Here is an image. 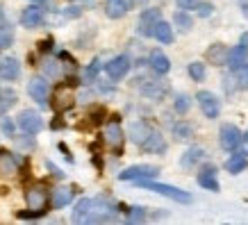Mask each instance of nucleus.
Masks as SVG:
<instances>
[{
    "label": "nucleus",
    "instance_id": "nucleus-1",
    "mask_svg": "<svg viewBox=\"0 0 248 225\" xmlns=\"http://www.w3.org/2000/svg\"><path fill=\"white\" fill-rule=\"evenodd\" d=\"M25 203H28V211H21V218H37L44 216L48 211V203H50V194L44 184H32L25 191Z\"/></svg>",
    "mask_w": 248,
    "mask_h": 225
},
{
    "label": "nucleus",
    "instance_id": "nucleus-2",
    "mask_svg": "<svg viewBox=\"0 0 248 225\" xmlns=\"http://www.w3.org/2000/svg\"><path fill=\"white\" fill-rule=\"evenodd\" d=\"M141 187L151 189V191H157V194L166 195V198H173L175 203H191V195L187 191H182L178 187H171V184H162V182H148V180H137Z\"/></svg>",
    "mask_w": 248,
    "mask_h": 225
},
{
    "label": "nucleus",
    "instance_id": "nucleus-3",
    "mask_svg": "<svg viewBox=\"0 0 248 225\" xmlns=\"http://www.w3.org/2000/svg\"><path fill=\"white\" fill-rule=\"evenodd\" d=\"M76 103V91L73 84H60L53 93V109L55 112H66Z\"/></svg>",
    "mask_w": 248,
    "mask_h": 225
},
{
    "label": "nucleus",
    "instance_id": "nucleus-4",
    "mask_svg": "<svg viewBox=\"0 0 248 225\" xmlns=\"http://www.w3.org/2000/svg\"><path fill=\"white\" fill-rule=\"evenodd\" d=\"M132 66V61H130L128 55H119V57H114L109 64H105V71L109 75V80H121V77H125Z\"/></svg>",
    "mask_w": 248,
    "mask_h": 225
},
{
    "label": "nucleus",
    "instance_id": "nucleus-5",
    "mask_svg": "<svg viewBox=\"0 0 248 225\" xmlns=\"http://www.w3.org/2000/svg\"><path fill=\"white\" fill-rule=\"evenodd\" d=\"M157 168L148 164H139V166H130L123 173H119V180H148V178H155L157 175Z\"/></svg>",
    "mask_w": 248,
    "mask_h": 225
},
{
    "label": "nucleus",
    "instance_id": "nucleus-6",
    "mask_svg": "<svg viewBox=\"0 0 248 225\" xmlns=\"http://www.w3.org/2000/svg\"><path fill=\"white\" fill-rule=\"evenodd\" d=\"M18 128H21L23 132H28V135H37L39 130L44 128V120H41V116H39L37 112L25 109V112H21V116H18Z\"/></svg>",
    "mask_w": 248,
    "mask_h": 225
},
{
    "label": "nucleus",
    "instance_id": "nucleus-7",
    "mask_svg": "<svg viewBox=\"0 0 248 225\" xmlns=\"http://www.w3.org/2000/svg\"><path fill=\"white\" fill-rule=\"evenodd\" d=\"M196 100H198V105H201V109H203V114L207 116V119H217L218 116V100L214 93H210V91H198L196 93Z\"/></svg>",
    "mask_w": 248,
    "mask_h": 225
},
{
    "label": "nucleus",
    "instance_id": "nucleus-8",
    "mask_svg": "<svg viewBox=\"0 0 248 225\" xmlns=\"http://www.w3.org/2000/svg\"><path fill=\"white\" fill-rule=\"evenodd\" d=\"M28 93L32 96V100H37L41 107L48 105V82L44 77H32L28 84Z\"/></svg>",
    "mask_w": 248,
    "mask_h": 225
},
{
    "label": "nucleus",
    "instance_id": "nucleus-9",
    "mask_svg": "<svg viewBox=\"0 0 248 225\" xmlns=\"http://www.w3.org/2000/svg\"><path fill=\"white\" fill-rule=\"evenodd\" d=\"M105 141L109 143L116 152H121V148H123V130H121L119 120H109L105 125Z\"/></svg>",
    "mask_w": 248,
    "mask_h": 225
},
{
    "label": "nucleus",
    "instance_id": "nucleus-10",
    "mask_svg": "<svg viewBox=\"0 0 248 225\" xmlns=\"http://www.w3.org/2000/svg\"><path fill=\"white\" fill-rule=\"evenodd\" d=\"M21 23L25 25V28H39L41 23H44V9H41V5H30V7L23 9L21 14Z\"/></svg>",
    "mask_w": 248,
    "mask_h": 225
},
{
    "label": "nucleus",
    "instance_id": "nucleus-11",
    "mask_svg": "<svg viewBox=\"0 0 248 225\" xmlns=\"http://www.w3.org/2000/svg\"><path fill=\"white\" fill-rule=\"evenodd\" d=\"M241 141V130L237 125H223L221 128V146L226 150H234Z\"/></svg>",
    "mask_w": 248,
    "mask_h": 225
},
{
    "label": "nucleus",
    "instance_id": "nucleus-12",
    "mask_svg": "<svg viewBox=\"0 0 248 225\" xmlns=\"http://www.w3.org/2000/svg\"><path fill=\"white\" fill-rule=\"evenodd\" d=\"M248 61V45L246 44H241L237 45V48H232V50H228V57H226V64L232 71H237L239 66H244Z\"/></svg>",
    "mask_w": 248,
    "mask_h": 225
},
{
    "label": "nucleus",
    "instance_id": "nucleus-13",
    "mask_svg": "<svg viewBox=\"0 0 248 225\" xmlns=\"http://www.w3.org/2000/svg\"><path fill=\"white\" fill-rule=\"evenodd\" d=\"M159 21V9H146L139 18V32L143 37H153V28Z\"/></svg>",
    "mask_w": 248,
    "mask_h": 225
},
{
    "label": "nucleus",
    "instance_id": "nucleus-14",
    "mask_svg": "<svg viewBox=\"0 0 248 225\" xmlns=\"http://www.w3.org/2000/svg\"><path fill=\"white\" fill-rule=\"evenodd\" d=\"M21 75V64L14 60V57H5V60H0V77L2 80H16Z\"/></svg>",
    "mask_w": 248,
    "mask_h": 225
},
{
    "label": "nucleus",
    "instance_id": "nucleus-15",
    "mask_svg": "<svg viewBox=\"0 0 248 225\" xmlns=\"http://www.w3.org/2000/svg\"><path fill=\"white\" fill-rule=\"evenodd\" d=\"M198 184L207 191H218V180H217V168L214 166H205L203 171L198 173Z\"/></svg>",
    "mask_w": 248,
    "mask_h": 225
},
{
    "label": "nucleus",
    "instance_id": "nucleus-16",
    "mask_svg": "<svg viewBox=\"0 0 248 225\" xmlns=\"http://www.w3.org/2000/svg\"><path fill=\"white\" fill-rule=\"evenodd\" d=\"M141 148L148 150V152H164V150H166V141H164V136L159 135V132L151 130V132H148V136L143 139Z\"/></svg>",
    "mask_w": 248,
    "mask_h": 225
},
{
    "label": "nucleus",
    "instance_id": "nucleus-17",
    "mask_svg": "<svg viewBox=\"0 0 248 225\" xmlns=\"http://www.w3.org/2000/svg\"><path fill=\"white\" fill-rule=\"evenodd\" d=\"M16 171H18V162H16V157L12 155V152L0 150V175H2V178H12V175H16Z\"/></svg>",
    "mask_w": 248,
    "mask_h": 225
},
{
    "label": "nucleus",
    "instance_id": "nucleus-18",
    "mask_svg": "<svg viewBox=\"0 0 248 225\" xmlns=\"http://www.w3.org/2000/svg\"><path fill=\"white\" fill-rule=\"evenodd\" d=\"M107 16L109 18H121L132 9V0H107Z\"/></svg>",
    "mask_w": 248,
    "mask_h": 225
},
{
    "label": "nucleus",
    "instance_id": "nucleus-19",
    "mask_svg": "<svg viewBox=\"0 0 248 225\" xmlns=\"http://www.w3.org/2000/svg\"><path fill=\"white\" fill-rule=\"evenodd\" d=\"M148 64H151V68L159 75L169 73V68H171V61H169V57H166L162 50H153L151 57H148Z\"/></svg>",
    "mask_w": 248,
    "mask_h": 225
},
{
    "label": "nucleus",
    "instance_id": "nucleus-20",
    "mask_svg": "<svg viewBox=\"0 0 248 225\" xmlns=\"http://www.w3.org/2000/svg\"><path fill=\"white\" fill-rule=\"evenodd\" d=\"M226 57H228V48L223 44L210 45V50H207V60H210V64H214V66H223V64H226Z\"/></svg>",
    "mask_w": 248,
    "mask_h": 225
},
{
    "label": "nucleus",
    "instance_id": "nucleus-21",
    "mask_svg": "<svg viewBox=\"0 0 248 225\" xmlns=\"http://www.w3.org/2000/svg\"><path fill=\"white\" fill-rule=\"evenodd\" d=\"M153 37L159 39L162 44H173V30H171V25L159 18V21L155 23V28H153Z\"/></svg>",
    "mask_w": 248,
    "mask_h": 225
},
{
    "label": "nucleus",
    "instance_id": "nucleus-22",
    "mask_svg": "<svg viewBox=\"0 0 248 225\" xmlns=\"http://www.w3.org/2000/svg\"><path fill=\"white\" fill-rule=\"evenodd\" d=\"M148 132H151V128H148V125H146L143 120H137V123H132V128H130V139L141 146L143 139L148 136Z\"/></svg>",
    "mask_w": 248,
    "mask_h": 225
},
{
    "label": "nucleus",
    "instance_id": "nucleus-23",
    "mask_svg": "<svg viewBox=\"0 0 248 225\" xmlns=\"http://www.w3.org/2000/svg\"><path fill=\"white\" fill-rule=\"evenodd\" d=\"M91 205H93L91 198H82V200L76 205V210H73V223H82L84 218H87V214L91 211Z\"/></svg>",
    "mask_w": 248,
    "mask_h": 225
},
{
    "label": "nucleus",
    "instance_id": "nucleus-24",
    "mask_svg": "<svg viewBox=\"0 0 248 225\" xmlns=\"http://www.w3.org/2000/svg\"><path fill=\"white\" fill-rule=\"evenodd\" d=\"M71 200H73V191H71V189H57V191L53 194V207L55 210L66 207Z\"/></svg>",
    "mask_w": 248,
    "mask_h": 225
},
{
    "label": "nucleus",
    "instance_id": "nucleus-25",
    "mask_svg": "<svg viewBox=\"0 0 248 225\" xmlns=\"http://www.w3.org/2000/svg\"><path fill=\"white\" fill-rule=\"evenodd\" d=\"M203 157H205L203 148H189L187 152H185V157H182V166H185V168H191V166H196Z\"/></svg>",
    "mask_w": 248,
    "mask_h": 225
},
{
    "label": "nucleus",
    "instance_id": "nucleus-26",
    "mask_svg": "<svg viewBox=\"0 0 248 225\" xmlns=\"http://www.w3.org/2000/svg\"><path fill=\"white\" fill-rule=\"evenodd\" d=\"M244 166H246V155H244V152H234V155H230L226 162V168L230 173H241Z\"/></svg>",
    "mask_w": 248,
    "mask_h": 225
},
{
    "label": "nucleus",
    "instance_id": "nucleus-27",
    "mask_svg": "<svg viewBox=\"0 0 248 225\" xmlns=\"http://www.w3.org/2000/svg\"><path fill=\"white\" fill-rule=\"evenodd\" d=\"M12 41H14V28L7 25V23H5V25H0V50L9 48Z\"/></svg>",
    "mask_w": 248,
    "mask_h": 225
},
{
    "label": "nucleus",
    "instance_id": "nucleus-28",
    "mask_svg": "<svg viewBox=\"0 0 248 225\" xmlns=\"http://www.w3.org/2000/svg\"><path fill=\"white\" fill-rule=\"evenodd\" d=\"M173 23H175V25H178V28H180L182 32H189L191 28H194V23H191V16L185 14V9H182V12H175V14H173Z\"/></svg>",
    "mask_w": 248,
    "mask_h": 225
},
{
    "label": "nucleus",
    "instance_id": "nucleus-29",
    "mask_svg": "<svg viewBox=\"0 0 248 225\" xmlns=\"http://www.w3.org/2000/svg\"><path fill=\"white\" fill-rule=\"evenodd\" d=\"M16 103V93L12 89H2L0 91V112H7L9 107Z\"/></svg>",
    "mask_w": 248,
    "mask_h": 225
},
{
    "label": "nucleus",
    "instance_id": "nucleus-30",
    "mask_svg": "<svg viewBox=\"0 0 248 225\" xmlns=\"http://www.w3.org/2000/svg\"><path fill=\"white\" fill-rule=\"evenodd\" d=\"M173 136L175 139H189L191 136V125L189 123H185V120H180V123H173Z\"/></svg>",
    "mask_w": 248,
    "mask_h": 225
},
{
    "label": "nucleus",
    "instance_id": "nucleus-31",
    "mask_svg": "<svg viewBox=\"0 0 248 225\" xmlns=\"http://www.w3.org/2000/svg\"><path fill=\"white\" fill-rule=\"evenodd\" d=\"M189 75L194 77L196 82H203V80H205V64H201V61L189 64Z\"/></svg>",
    "mask_w": 248,
    "mask_h": 225
},
{
    "label": "nucleus",
    "instance_id": "nucleus-32",
    "mask_svg": "<svg viewBox=\"0 0 248 225\" xmlns=\"http://www.w3.org/2000/svg\"><path fill=\"white\" fill-rule=\"evenodd\" d=\"M191 107V98L189 96H178L175 98V112L178 114H187Z\"/></svg>",
    "mask_w": 248,
    "mask_h": 225
},
{
    "label": "nucleus",
    "instance_id": "nucleus-33",
    "mask_svg": "<svg viewBox=\"0 0 248 225\" xmlns=\"http://www.w3.org/2000/svg\"><path fill=\"white\" fill-rule=\"evenodd\" d=\"M143 218H146V210L143 207H130V211H128L130 223H141Z\"/></svg>",
    "mask_w": 248,
    "mask_h": 225
},
{
    "label": "nucleus",
    "instance_id": "nucleus-34",
    "mask_svg": "<svg viewBox=\"0 0 248 225\" xmlns=\"http://www.w3.org/2000/svg\"><path fill=\"white\" fill-rule=\"evenodd\" d=\"M237 80H239V89H248V64L237 68Z\"/></svg>",
    "mask_w": 248,
    "mask_h": 225
},
{
    "label": "nucleus",
    "instance_id": "nucleus-35",
    "mask_svg": "<svg viewBox=\"0 0 248 225\" xmlns=\"http://www.w3.org/2000/svg\"><path fill=\"white\" fill-rule=\"evenodd\" d=\"M196 9H198V16H203V18L212 16V12H214L212 2H198V5H196Z\"/></svg>",
    "mask_w": 248,
    "mask_h": 225
},
{
    "label": "nucleus",
    "instance_id": "nucleus-36",
    "mask_svg": "<svg viewBox=\"0 0 248 225\" xmlns=\"http://www.w3.org/2000/svg\"><path fill=\"white\" fill-rule=\"evenodd\" d=\"M0 128H2V132L7 136H14V123L9 119H2V125H0Z\"/></svg>",
    "mask_w": 248,
    "mask_h": 225
},
{
    "label": "nucleus",
    "instance_id": "nucleus-37",
    "mask_svg": "<svg viewBox=\"0 0 248 225\" xmlns=\"http://www.w3.org/2000/svg\"><path fill=\"white\" fill-rule=\"evenodd\" d=\"M98 68H100V61L96 60L89 68H87V80H93V77H96V75H98Z\"/></svg>",
    "mask_w": 248,
    "mask_h": 225
},
{
    "label": "nucleus",
    "instance_id": "nucleus-38",
    "mask_svg": "<svg viewBox=\"0 0 248 225\" xmlns=\"http://www.w3.org/2000/svg\"><path fill=\"white\" fill-rule=\"evenodd\" d=\"M198 2H201V0H178V7L180 9H196Z\"/></svg>",
    "mask_w": 248,
    "mask_h": 225
},
{
    "label": "nucleus",
    "instance_id": "nucleus-39",
    "mask_svg": "<svg viewBox=\"0 0 248 225\" xmlns=\"http://www.w3.org/2000/svg\"><path fill=\"white\" fill-rule=\"evenodd\" d=\"M44 68H46V71H48L50 75H57V73H60V66H55V61H53V60H48V61H46Z\"/></svg>",
    "mask_w": 248,
    "mask_h": 225
},
{
    "label": "nucleus",
    "instance_id": "nucleus-40",
    "mask_svg": "<svg viewBox=\"0 0 248 225\" xmlns=\"http://www.w3.org/2000/svg\"><path fill=\"white\" fill-rule=\"evenodd\" d=\"M239 143H241V152L248 157V132H246V135H241V141Z\"/></svg>",
    "mask_w": 248,
    "mask_h": 225
},
{
    "label": "nucleus",
    "instance_id": "nucleus-41",
    "mask_svg": "<svg viewBox=\"0 0 248 225\" xmlns=\"http://www.w3.org/2000/svg\"><path fill=\"white\" fill-rule=\"evenodd\" d=\"M48 168H50V171H53V175H57V178H62V175H64V173H62L60 168H55V166L50 164V162H48Z\"/></svg>",
    "mask_w": 248,
    "mask_h": 225
},
{
    "label": "nucleus",
    "instance_id": "nucleus-42",
    "mask_svg": "<svg viewBox=\"0 0 248 225\" xmlns=\"http://www.w3.org/2000/svg\"><path fill=\"white\" fill-rule=\"evenodd\" d=\"M241 44H246V45H248V34H244V37H241Z\"/></svg>",
    "mask_w": 248,
    "mask_h": 225
},
{
    "label": "nucleus",
    "instance_id": "nucleus-43",
    "mask_svg": "<svg viewBox=\"0 0 248 225\" xmlns=\"http://www.w3.org/2000/svg\"><path fill=\"white\" fill-rule=\"evenodd\" d=\"M34 2H37V5H41V2H46V0H34Z\"/></svg>",
    "mask_w": 248,
    "mask_h": 225
}]
</instances>
